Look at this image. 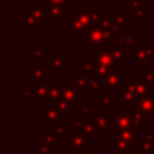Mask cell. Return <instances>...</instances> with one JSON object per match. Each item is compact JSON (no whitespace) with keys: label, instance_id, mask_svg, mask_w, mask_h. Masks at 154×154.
I'll return each mask as SVG.
<instances>
[{"label":"cell","instance_id":"obj_1","mask_svg":"<svg viewBox=\"0 0 154 154\" xmlns=\"http://www.w3.org/2000/svg\"><path fill=\"white\" fill-rule=\"evenodd\" d=\"M71 83L77 89L87 91L89 96L100 95V91H103L100 78L95 75H89L85 72H73L71 75Z\"/></svg>","mask_w":154,"mask_h":154},{"label":"cell","instance_id":"obj_2","mask_svg":"<svg viewBox=\"0 0 154 154\" xmlns=\"http://www.w3.org/2000/svg\"><path fill=\"white\" fill-rule=\"evenodd\" d=\"M93 58L95 60L96 66L106 67L109 72H120V65L118 61H116L112 52V46H107L103 48H97L93 53Z\"/></svg>","mask_w":154,"mask_h":154},{"label":"cell","instance_id":"obj_3","mask_svg":"<svg viewBox=\"0 0 154 154\" xmlns=\"http://www.w3.org/2000/svg\"><path fill=\"white\" fill-rule=\"evenodd\" d=\"M65 149L66 150H87L88 149V137L82 129L69 128V131L65 136Z\"/></svg>","mask_w":154,"mask_h":154},{"label":"cell","instance_id":"obj_4","mask_svg":"<svg viewBox=\"0 0 154 154\" xmlns=\"http://www.w3.org/2000/svg\"><path fill=\"white\" fill-rule=\"evenodd\" d=\"M82 40L85 41L88 45L97 47V48H103L107 46H111V41L106 37L103 30L101 26H89L85 32L82 35Z\"/></svg>","mask_w":154,"mask_h":154},{"label":"cell","instance_id":"obj_5","mask_svg":"<svg viewBox=\"0 0 154 154\" xmlns=\"http://www.w3.org/2000/svg\"><path fill=\"white\" fill-rule=\"evenodd\" d=\"M126 75L124 72H112L100 78L103 93H109V90H122L126 83Z\"/></svg>","mask_w":154,"mask_h":154},{"label":"cell","instance_id":"obj_6","mask_svg":"<svg viewBox=\"0 0 154 154\" xmlns=\"http://www.w3.org/2000/svg\"><path fill=\"white\" fill-rule=\"evenodd\" d=\"M125 87L132 90L137 95V97H146V96H150L154 94L153 93L154 85L147 83L143 78H128Z\"/></svg>","mask_w":154,"mask_h":154},{"label":"cell","instance_id":"obj_7","mask_svg":"<svg viewBox=\"0 0 154 154\" xmlns=\"http://www.w3.org/2000/svg\"><path fill=\"white\" fill-rule=\"evenodd\" d=\"M131 61L135 63V65L138 69H144L148 66L149 63L153 61V58L148 54L146 46L137 45L132 51H131Z\"/></svg>","mask_w":154,"mask_h":154},{"label":"cell","instance_id":"obj_8","mask_svg":"<svg viewBox=\"0 0 154 154\" xmlns=\"http://www.w3.org/2000/svg\"><path fill=\"white\" fill-rule=\"evenodd\" d=\"M93 118L95 120L96 128L100 134H108L112 129L111 125V116H109V107H103V111L101 112H94Z\"/></svg>","mask_w":154,"mask_h":154},{"label":"cell","instance_id":"obj_9","mask_svg":"<svg viewBox=\"0 0 154 154\" xmlns=\"http://www.w3.org/2000/svg\"><path fill=\"white\" fill-rule=\"evenodd\" d=\"M102 26L107 28L117 38L122 35H125L126 34V25L123 24L122 22H119L114 16L113 13H106L105 14V20L102 23ZM116 38V40H117Z\"/></svg>","mask_w":154,"mask_h":154},{"label":"cell","instance_id":"obj_10","mask_svg":"<svg viewBox=\"0 0 154 154\" xmlns=\"http://www.w3.org/2000/svg\"><path fill=\"white\" fill-rule=\"evenodd\" d=\"M49 70L47 67H28L26 69V77L32 81L35 84L49 83Z\"/></svg>","mask_w":154,"mask_h":154},{"label":"cell","instance_id":"obj_11","mask_svg":"<svg viewBox=\"0 0 154 154\" xmlns=\"http://www.w3.org/2000/svg\"><path fill=\"white\" fill-rule=\"evenodd\" d=\"M47 7H48L47 1H34L32 6L28 7L26 12L30 16H32L38 24H42L47 18Z\"/></svg>","mask_w":154,"mask_h":154},{"label":"cell","instance_id":"obj_12","mask_svg":"<svg viewBox=\"0 0 154 154\" xmlns=\"http://www.w3.org/2000/svg\"><path fill=\"white\" fill-rule=\"evenodd\" d=\"M66 58L60 54L59 51H55L52 57L48 58V70L51 73H65L66 72Z\"/></svg>","mask_w":154,"mask_h":154},{"label":"cell","instance_id":"obj_13","mask_svg":"<svg viewBox=\"0 0 154 154\" xmlns=\"http://www.w3.org/2000/svg\"><path fill=\"white\" fill-rule=\"evenodd\" d=\"M64 18H66L65 6L48 2V7H47V19H48V22L51 24H58Z\"/></svg>","mask_w":154,"mask_h":154},{"label":"cell","instance_id":"obj_14","mask_svg":"<svg viewBox=\"0 0 154 154\" xmlns=\"http://www.w3.org/2000/svg\"><path fill=\"white\" fill-rule=\"evenodd\" d=\"M111 125H112V129L132 128L131 113H126V112H122V111L114 112L113 117H111Z\"/></svg>","mask_w":154,"mask_h":154},{"label":"cell","instance_id":"obj_15","mask_svg":"<svg viewBox=\"0 0 154 154\" xmlns=\"http://www.w3.org/2000/svg\"><path fill=\"white\" fill-rule=\"evenodd\" d=\"M82 93L83 91L77 89L72 83L71 84H65L63 99H65L72 107H77V102L78 101H83Z\"/></svg>","mask_w":154,"mask_h":154},{"label":"cell","instance_id":"obj_16","mask_svg":"<svg viewBox=\"0 0 154 154\" xmlns=\"http://www.w3.org/2000/svg\"><path fill=\"white\" fill-rule=\"evenodd\" d=\"M131 108H137L148 117L154 116V94L146 97H138L135 101V103L131 106Z\"/></svg>","mask_w":154,"mask_h":154},{"label":"cell","instance_id":"obj_17","mask_svg":"<svg viewBox=\"0 0 154 154\" xmlns=\"http://www.w3.org/2000/svg\"><path fill=\"white\" fill-rule=\"evenodd\" d=\"M132 144H130L129 142L113 137L108 141V148L109 150H112L114 154H132V149H131Z\"/></svg>","mask_w":154,"mask_h":154},{"label":"cell","instance_id":"obj_18","mask_svg":"<svg viewBox=\"0 0 154 154\" xmlns=\"http://www.w3.org/2000/svg\"><path fill=\"white\" fill-rule=\"evenodd\" d=\"M116 46L125 49L126 52H131L137 46V35L136 34H125L119 36L116 41Z\"/></svg>","mask_w":154,"mask_h":154},{"label":"cell","instance_id":"obj_19","mask_svg":"<svg viewBox=\"0 0 154 154\" xmlns=\"http://www.w3.org/2000/svg\"><path fill=\"white\" fill-rule=\"evenodd\" d=\"M114 137L124 140L130 144H137V130L135 128H126V129H114Z\"/></svg>","mask_w":154,"mask_h":154},{"label":"cell","instance_id":"obj_20","mask_svg":"<svg viewBox=\"0 0 154 154\" xmlns=\"http://www.w3.org/2000/svg\"><path fill=\"white\" fill-rule=\"evenodd\" d=\"M37 116L41 117V118L43 119V122H45V123H48V124L54 123V122H57V120H60V118H61L59 111H58L54 106H52V105H49V103H48L47 106H45V107L42 108V111L37 113Z\"/></svg>","mask_w":154,"mask_h":154},{"label":"cell","instance_id":"obj_21","mask_svg":"<svg viewBox=\"0 0 154 154\" xmlns=\"http://www.w3.org/2000/svg\"><path fill=\"white\" fill-rule=\"evenodd\" d=\"M49 105L54 106L61 117L64 118H71L72 117V106L65 100V99H59V100H49Z\"/></svg>","mask_w":154,"mask_h":154},{"label":"cell","instance_id":"obj_22","mask_svg":"<svg viewBox=\"0 0 154 154\" xmlns=\"http://www.w3.org/2000/svg\"><path fill=\"white\" fill-rule=\"evenodd\" d=\"M94 114V113H93ZM93 114L90 117H87V118H83L84 119V126H83V132L85 134V136L89 138V140H97L99 138V130L96 128V124H95V120L93 118Z\"/></svg>","mask_w":154,"mask_h":154},{"label":"cell","instance_id":"obj_23","mask_svg":"<svg viewBox=\"0 0 154 154\" xmlns=\"http://www.w3.org/2000/svg\"><path fill=\"white\" fill-rule=\"evenodd\" d=\"M105 10L102 7H90V26H101L105 20Z\"/></svg>","mask_w":154,"mask_h":154},{"label":"cell","instance_id":"obj_24","mask_svg":"<svg viewBox=\"0 0 154 154\" xmlns=\"http://www.w3.org/2000/svg\"><path fill=\"white\" fill-rule=\"evenodd\" d=\"M60 137H58L57 135L52 134L48 128H45L41 134L37 135V142H43V143H47V144H51V146H59L60 144Z\"/></svg>","mask_w":154,"mask_h":154},{"label":"cell","instance_id":"obj_25","mask_svg":"<svg viewBox=\"0 0 154 154\" xmlns=\"http://www.w3.org/2000/svg\"><path fill=\"white\" fill-rule=\"evenodd\" d=\"M122 93H120V106L122 107H126V106H132L134 103H135V101L138 99L137 97V95L132 91V90H130L129 88H126V87H124L122 90H120Z\"/></svg>","mask_w":154,"mask_h":154},{"label":"cell","instance_id":"obj_26","mask_svg":"<svg viewBox=\"0 0 154 154\" xmlns=\"http://www.w3.org/2000/svg\"><path fill=\"white\" fill-rule=\"evenodd\" d=\"M131 122H132V128L141 129L143 124L148 122V116L137 108H131Z\"/></svg>","mask_w":154,"mask_h":154},{"label":"cell","instance_id":"obj_27","mask_svg":"<svg viewBox=\"0 0 154 154\" xmlns=\"http://www.w3.org/2000/svg\"><path fill=\"white\" fill-rule=\"evenodd\" d=\"M48 130H49L52 134L57 135L58 137H60V138L63 140V138H65V136H66V134H67V131H69V128H67V125H66L65 122L57 120V122L51 123V124L48 125Z\"/></svg>","mask_w":154,"mask_h":154},{"label":"cell","instance_id":"obj_28","mask_svg":"<svg viewBox=\"0 0 154 154\" xmlns=\"http://www.w3.org/2000/svg\"><path fill=\"white\" fill-rule=\"evenodd\" d=\"M35 91H36V100L49 101V99H51V83L35 84Z\"/></svg>","mask_w":154,"mask_h":154},{"label":"cell","instance_id":"obj_29","mask_svg":"<svg viewBox=\"0 0 154 154\" xmlns=\"http://www.w3.org/2000/svg\"><path fill=\"white\" fill-rule=\"evenodd\" d=\"M97 97L101 107H109V108L116 105V101L120 100V95H112L109 93H102L97 95Z\"/></svg>","mask_w":154,"mask_h":154},{"label":"cell","instance_id":"obj_30","mask_svg":"<svg viewBox=\"0 0 154 154\" xmlns=\"http://www.w3.org/2000/svg\"><path fill=\"white\" fill-rule=\"evenodd\" d=\"M136 154H150L154 150V144L152 141L147 140L146 137L138 138L137 144H136Z\"/></svg>","mask_w":154,"mask_h":154},{"label":"cell","instance_id":"obj_31","mask_svg":"<svg viewBox=\"0 0 154 154\" xmlns=\"http://www.w3.org/2000/svg\"><path fill=\"white\" fill-rule=\"evenodd\" d=\"M22 99L24 101H36V91L34 83L22 84Z\"/></svg>","mask_w":154,"mask_h":154},{"label":"cell","instance_id":"obj_32","mask_svg":"<svg viewBox=\"0 0 154 154\" xmlns=\"http://www.w3.org/2000/svg\"><path fill=\"white\" fill-rule=\"evenodd\" d=\"M22 29L23 30H37L38 23L28 12L22 13Z\"/></svg>","mask_w":154,"mask_h":154},{"label":"cell","instance_id":"obj_33","mask_svg":"<svg viewBox=\"0 0 154 154\" xmlns=\"http://www.w3.org/2000/svg\"><path fill=\"white\" fill-rule=\"evenodd\" d=\"M94 112H95L94 111V107L91 105H89L87 100H83L82 101V105L76 107V116L77 117H81V118L90 117Z\"/></svg>","mask_w":154,"mask_h":154},{"label":"cell","instance_id":"obj_34","mask_svg":"<svg viewBox=\"0 0 154 154\" xmlns=\"http://www.w3.org/2000/svg\"><path fill=\"white\" fill-rule=\"evenodd\" d=\"M131 13L132 17L135 18V20L137 22V24H141L144 19L148 18V8L146 6H136L131 8Z\"/></svg>","mask_w":154,"mask_h":154},{"label":"cell","instance_id":"obj_35","mask_svg":"<svg viewBox=\"0 0 154 154\" xmlns=\"http://www.w3.org/2000/svg\"><path fill=\"white\" fill-rule=\"evenodd\" d=\"M95 67H96V64H95V60L91 57H82V72H85V73H89V75H94L95 72Z\"/></svg>","mask_w":154,"mask_h":154},{"label":"cell","instance_id":"obj_36","mask_svg":"<svg viewBox=\"0 0 154 154\" xmlns=\"http://www.w3.org/2000/svg\"><path fill=\"white\" fill-rule=\"evenodd\" d=\"M65 84H51V99L49 100H59L63 99Z\"/></svg>","mask_w":154,"mask_h":154},{"label":"cell","instance_id":"obj_37","mask_svg":"<svg viewBox=\"0 0 154 154\" xmlns=\"http://www.w3.org/2000/svg\"><path fill=\"white\" fill-rule=\"evenodd\" d=\"M112 52H113V57L116 59V61H118L119 64H123L126 61V51L118 47V46H112Z\"/></svg>","mask_w":154,"mask_h":154},{"label":"cell","instance_id":"obj_38","mask_svg":"<svg viewBox=\"0 0 154 154\" xmlns=\"http://www.w3.org/2000/svg\"><path fill=\"white\" fill-rule=\"evenodd\" d=\"M142 78L147 83L154 85V67H148L147 66V67L142 69Z\"/></svg>","mask_w":154,"mask_h":154},{"label":"cell","instance_id":"obj_39","mask_svg":"<svg viewBox=\"0 0 154 154\" xmlns=\"http://www.w3.org/2000/svg\"><path fill=\"white\" fill-rule=\"evenodd\" d=\"M37 144H38V149H37L38 154H55V146H51L43 142H37Z\"/></svg>","mask_w":154,"mask_h":154},{"label":"cell","instance_id":"obj_40","mask_svg":"<svg viewBox=\"0 0 154 154\" xmlns=\"http://www.w3.org/2000/svg\"><path fill=\"white\" fill-rule=\"evenodd\" d=\"M32 58H46V49L42 45L32 46Z\"/></svg>","mask_w":154,"mask_h":154},{"label":"cell","instance_id":"obj_41","mask_svg":"<svg viewBox=\"0 0 154 154\" xmlns=\"http://www.w3.org/2000/svg\"><path fill=\"white\" fill-rule=\"evenodd\" d=\"M71 123H72V126L76 128V129H83L84 126V119L81 118V117H71Z\"/></svg>","mask_w":154,"mask_h":154},{"label":"cell","instance_id":"obj_42","mask_svg":"<svg viewBox=\"0 0 154 154\" xmlns=\"http://www.w3.org/2000/svg\"><path fill=\"white\" fill-rule=\"evenodd\" d=\"M143 5V0H125V6L128 8H132L136 6H142Z\"/></svg>","mask_w":154,"mask_h":154},{"label":"cell","instance_id":"obj_43","mask_svg":"<svg viewBox=\"0 0 154 154\" xmlns=\"http://www.w3.org/2000/svg\"><path fill=\"white\" fill-rule=\"evenodd\" d=\"M143 137H146L147 140L152 141V142H153V144H154V126H153V128H148Z\"/></svg>","mask_w":154,"mask_h":154},{"label":"cell","instance_id":"obj_44","mask_svg":"<svg viewBox=\"0 0 154 154\" xmlns=\"http://www.w3.org/2000/svg\"><path fill=\"white\" fill-rule=\"evenodd\" d=\"M45 58H32V66L34 67H43Z\"/></svg>","mask_w":154,"mask_h":154},{"label":"cell","instance_id":"obj_45","mask_svg":"<svg viewBox=\"0 0 154 154\" xmlns=\"http://www.w3.org/2000/svg\"><path fill=\"white\" fill-rule=\"evenodd\" d=\"M46 1L49 2V4H55V5H63V6H65L66 4L71 2L72 0H46Z\"/></svg>","mask_w":154,"mask_h":154},{"label":"cell","instance_id":"obj_46","mask_svg":"<svg viewBox=\"0 0 154 154\" xmlns=\"http://www.w3.org/2000/svg\"><path fill=\"white\" fill-rule=\"evenodd\" d=\"M76 154H100L97 149H87V150H78Z\"/></svg>","mask_w":154,"mask_h":154},{"label":"cell","instance_id":"obj_47","mask_svg":"<svg viewBox=\"0 0 154 154\" xmlns=\"http://www.w3.org/2000/svg\"><path fill=\"white\" fill-rule=\"evenodd\" d=\"M146 49L148 52V54L154 59V45H149V46H146Z\"/></svg>","mask_w":154,"mask_h":154},{"label":"cell","instance_id":"obj_48","mask_svg":"<svg viewBox=\"0 0 154 154\" xmlns=\"http://www.w3.org/2000/svg\"><path fill=\"white\" fill-rule=\"evenodd\" d=\"M105 2H120L122 0H103Z\"/></svg>","mask_w":154,"mask_h":154},{"label":"cell","instance_id":"obj_49","mask_svg":"<svg viewBox=\"0 0 154 154\" xmlns=\"http://www.w3.org/2000/svg\"><path fill=\"white\" fill-rule=\"evenodd\" d=\"M153 126H154V117H153Z\"/></svg>","mask_w":154,"mask_h":154}]
</instances>
